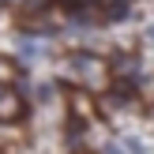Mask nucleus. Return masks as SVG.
I'll list each match as a JSON object with an SVG mask.
<instances>
[{"label":"nucleus","instance_id":"2","mask_svg":"<svg viewBox=\"0 0 154 154\" xmlns=\"http://www.w3.org/2000/svg\"><path fill=\"white\" fill-rule=\"evenodd\" d=\"M19 117H23V98L15 94V90H4V94H0V120L11 124V120H19Z\"/></svg>","mask_w":154,"mask_h":154},{"label":"nucleus","instance_id":"3","mask_svg":"<svg viewBox=\"0 0 154 154\" xmlns=\"http://www.w3.org/2000/svg\"><path fill=\"white\" fill-rule=\"evenodd\" d=\"M19 79V68H15V60L0 57V90H11V83Z\"/></svg>","mask_w":154,"mask_h":154},{"label":"nucleus","instance_id":"1","mask_svg":"<svg viewBox=\"0 0 154 154\" xmlns=\"http://www.w3.org/2000/svg\"><path fill=\"white\" fill-rule=\"evenodd\" d=\"M72 72L75 75H87L83 83H90V87H102V83H105V64L98 57H75L72 60Z\"/></svg>","mask_w":154,"mask_h":154}]
</instances>
